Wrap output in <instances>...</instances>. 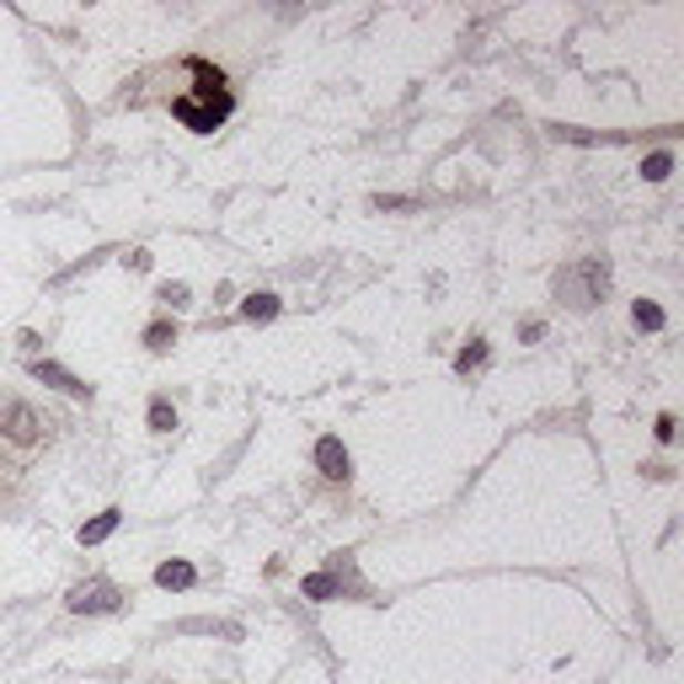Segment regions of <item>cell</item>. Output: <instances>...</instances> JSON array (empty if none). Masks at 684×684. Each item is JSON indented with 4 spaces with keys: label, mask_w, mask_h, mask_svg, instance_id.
I'll list each match as a JSON object with an SVG mask.
<instances>
[{
    "label": "cell",
    "mask_w": 684,
    "mask_h": 684,
    "mask_svg": "<svg viewBox=\"0 0 684 684\" xmlns=\"http://www.w3.org/2000/svg\"><path fill=\"white\" fill-rule=\"evenodd\" d=\"M0 433H6L11 445H38V433H43V417L32 412L28 401L6 396V401H0Z\"/></svg>",
    "instance_id": "6da1fadb"
},
{
    "label": "cell",
    "mask_w": 684,
    "mask_h": 684,
    "mask_svg": "<svg viewBox=\"0 0 684 684\" xmlns=\"http://www.w3.org/2000/svg\"><path fill=\"white\" fill-rule=\"evenodd\" d=\"M631 316H636V327H647V331L663 327V310H657V305H647V299H636V310H631Z\"/></svg>",
    "instance_id": "30bf717a"
},
{
    "label": "cell",
    "mask_w": 684,
    "mask_h": 684,
    "mask_svg": "<svg viewBox=\"0 0 684 684\" xmlns=\"http://www.w3.org/2000/svg\"><path fill=\"white\" fill-rule=\"evenodd\" d=\"M161 299H166V305H172V310H187V284H161Z\"/></svg>",
    "instance_id": "8fae6325"
},
{
    "label": "cell",
    "mask_w": 684,
    "mask_h": 684,
    "mask_svg": "<svg viewBox=\"0 0 684 684\" xmlns=\"http://www.w3.org/2000/svg\"><path fill=\"white\" fill-rule=\"evenodd\" d=\"M113 530H119V513H96L86 530H81V540H86V545H102V540L113 535Z\"/></svg>",
    "instance_id": "8992f818"
},
{
    "label": "cell",
    "mask_w": 684,
    "mask_h": 684,
    "mask_svg": "<svg viewBox=\"0 0 684 684\" xmlns=\"http://www.w3.org/2000/svg\"><path fill=\"white\" fill-rule=\"evenodd\" d=\"M145 343H150V348H155V354H161V348L172 343V327H166V321H155V327L145 331Z\"/></svg>",
    "instance_id": "4fadbf2b"
},
{
    "label": "cell",
    "mask_w": 684,
    "mask_h": 684,
    "mask_svg": "<svg viewBox=\"0 0 684 684\" xmlns=\"http://www.w3.org/2000/svg\"><path fill=\"white\" fill-rule=\"evenodd\" d=\"M668 166H674V155H663V150H657V155H647V177H653V182L668 177Z\"/></svg>",
    "instance_id": "7c38bea8"
},
{
    "label": "cell",
    "mask_w": 684,
    "mask_h": 684,
    "mask_svg": "<svg viewBox=\"0 0 684 684\" xmlns=\"http://www.w3.org/2000/svg\"><path fill=\"white\" fill-rule=\"evenodd\" d=\"M119 599H123L119 583H108V578H91V583H75L64 604H70L75 615H108V610H119Z\"/></svg>",
    "instance_id": "7a4b0ae2"
},
{
    "label": "cell",
    "mask_w": 684,
    "mask_h": 684,
    "mask_svg": "<svg viewBox=\"0 0 684 684\" xmlns=\"http://www.w3.org/2000/svg\"><path fill=\"white\" fill-rule=\"evenodd\" d=\"M241 310H246V321H273L278 316V295H252Z\"/></svg>",
    "instance_id": "ba28073f"
},
{
    "label": "cell",
    "mask_w": 684,
    "mask_h": 684,
    "mask_svg": "<svg viewBox=\"0 0 684 684\" xmlns=\"http://www.w3.org/2000/svg\"><path fill=\"white\" fill-rule=\"evenodd\" d=\"M316 466H321V471H327L331 481H348V471H354L348 449L337 445V439H321V445H316Z\"/></svg>",
    "instance_id": "5b68a950"
},
{
    "label": "cell",
    "mask_w": 684,
    "mask_h": 684,
    "mask_svg": "<svg viewBox=\"0 0 684 684\" xmlns=\"http://www.w3.org/2000/svg\"><path fill=\"white\" fill-rule=\"evenodd\" d=\"M150 428H155V433H172V428H177V412H172L166 401H150Z\"/></svg>",
    "instance_id": "9c48e42d"
},
{
    "label": "cell",
    "mask_w": 684,
    "mask_h": 684,
    "mask_svg": "<svg viewBox=\"0 0 684 684\" xmlns=\"http://www.w3.org/2000/svg\"><path fill=\"white\" fill-rule=\"evenodd\" d=\"M177 119L193 129V134H214L220 129V119H225V108H198L193 96H182L177 102Z\"/></svg>",
    "instance_id": "3957f363"
},
{
    "label": "cell",
    "mask_w": 684,
    "mask_h": 684,
    "mask_svg": "<svg viewBox=\"0 0 684 684\" xmlns=\"http://www.w3.org/2000/svg\"><path fill=\"white\" fill-rule=\"evenodd\" d=\"M155 583H161V589H187V583H193V566H187V562H166L161 572H155Z\"/></svg>",
    "instance_id": "52a82bcc"
},
{
    "label": "cell",
    "mask_w": 684,
    "mask_h": 684,
    "mask_svg": "<svg viewBox=\"0 0 684 684\" xmlns=\"http://www.w3.org/2000/svg\"><path fill=\"white\" fill-rule=\"evenodd\" d=\"M32 375H38L43 386L64 390V396H91L86 380H75V375H70V369H60V364H43V358H38V364H32Z\"/></svg>",
    "instance_id": "277c9868"
}]
</instances>
